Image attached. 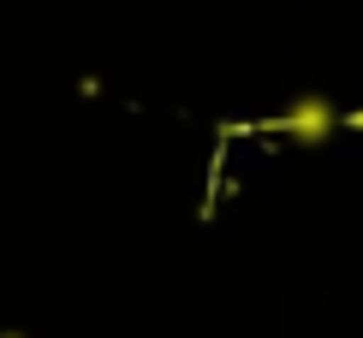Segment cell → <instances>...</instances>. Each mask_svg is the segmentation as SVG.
I'll use <instances>...</instances> for the list:
<instances>
[{
    "label": "cell",
    "instance_id": "cell-1",
    "mask_svg": "<svg viewBox=\"0 0 363 338\" xmlns=\"http://www.w3.org/2000/svg\"><path fill=\"white\" fill-rule=\"evenodd\" d=\"M334 125H340V113H334L328 101H315V95H304V101L292 107V113H286V131H292L298 143H322V136L334 131Z\"/></svg>",
    "mask_w": 363,
    "mask_h": 338
},
{
    "label": "cell",
    "instance_id": "cell-2",
    "mask_svg": "<svg viewBox=\"0 0 363 338\" xmlns=\"http://www.w3.org/2000/svg\"><path fill=\"white\" fill-rule=\"evenodd\" d=\"M0 338H24V332H0Z\"/></svg>",
    "mask_w": 363,
    "mask_h": 338
}]
</instances>
